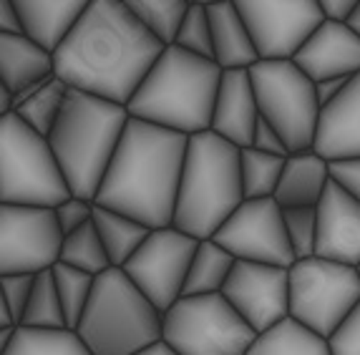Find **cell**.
I'll return each mask as SVG.
<instances>
[{
	"mask_svg": "<svg viewBox=\"0 0 360 355\" xmlns=\"http://www.w3.org/2000/svg\"><path fill=\"white\" fill-rule=\"evenodd\" d=\"M164 49L127 0H89L86 13L53 56L56 79L73 91L129 106Z\"/></svg>",
	"mask_w": 360,
	"mask_h": 355,
	"instance_id": "obj_1",
	"label": "cell"
},
{
	"mask_svg": "<svg viewBox=\"0 0 360 355\" xmlns=\"http://www.w3.org/2000/svg\"><path fill=\"white\" fill-rule=\"evenodd\" d=\"M189 136L129 119L96 207L119 212L149 229L174 224Z\"/></svg>",
	"mask_w": 360,
	"mask_h": 355,
	"instance_id": "obj_2",
	"label": "cell"
},
{
	"mask_svg": "<svg viewBox=\"0 0 360 355\" xmlns=\"http://www.w3.org/2000/svg\"><path fill=\"white\" fill-rule=\"evenodd\" d=\"M222 76L214 60L169 46L129 101V116L184 136L205 134L212 129Z\"/></svg>",
	"mask_w": 360,
	"mask_h": 355,
	"instance_id": "obj_3",
	"label": "cell"
},
{
	"mask_svg": "<svg viewBox=\"0 0 360 355\" xmlns=\"http://www.w3.org/2000/svg\"><path fill=\"white\" fill-rule=\"evenodd\" d=\"M129 119L127 106L68 89L49 144L73 197L96 205L98 189L114 162Z\"/></svg>",
	"mask_w": 360,
	"mask_h": 355,
	"instance_id": "obj_4",
	"label": "cell"
},
{
	"mask_svg": "<svg viewBox=\"0 0 360 355\" xmlns=\"http://www.w3.org/2000/svg\"><path fill=\"white\" fill-rule=\"evenodd\" d=\"M245 205L242 149L212 131L189 136L174 224L179 232L205 242Z\"/></svg>",
	"mask_w": 360,
	"mask_h": 355,
	"instance_id": "obj_5",
	"label": "cell"
},
{
	"mask_svg": "<svg viewBox=\"0 0 360 355\" xmlns=\"http://www.w3.org/2000/svg\"><path fill=\"white\" fill-rule=\"evenodd\" d=\"M76 333L91 355H134L162 340L164 315L127 272L111 267L96 277Z\"/></svg>",
	"mask_w": 360,
	"mask_h": 355,
	"instance_id": "obj_6",
	"label": "cell"
},
{
	"mask_svg": "<svg viewBox=\"0 0 360 355\" xmlns=\"http://www.w3.org/2000/svg\"><path fill=\"white\" fill-rule=\"evenodd\" d=\"M71 197L49 138L15 114L0 116V205L56 209Z\"/></svg>",
	"mask_w": 360,
	"mask_h": 355,
	"instance_id": "obj_7",
	"label": "cell"
},
{
	"mask_svg": "<svg viewBox=\"0 0 360 355\" xmlns=\"http://www.w3.org/2000/svg\"><path fill=\"white\" fill-rule=\"evenodd\" d=\"M250 79L259 116L285 138L290 154L310 151L323 114L315 84L295 60H259L250 68Z\"/></svg>",
	"mask_w": 360,
	"mask_h": 355,
	"instance_id": "obj_8",
	"label": "cell"
},
{
	"mask_svg": "<svg viewBox=\"0 0 360 355\" xmlns=\"http://www.w3.org/2000/svg\"><path fill=\"white\" fill-rule=\"evenodd\" d=\"M360 305L358 267L325 257L297 259L290 267V318L330 340Z\"/></svg>",
	"mask_w": 360,
	"mask_h": 355,
	"instance_id": "obj_9",
	"label": "cell"
},
{
	"mask_svg": "<svg viewBox=\"0 0 360 355\" xmlns=\"http://www.w3.org/2000/svg\"><path fill=\"white\" fill-rule=\"evenodd\" d=\"M162 340L179 355H245L257 333L222 295L181 297L164 313Z\"/></svg>",
	"mask_w": 360,
	"mask_h": 355,
	"instance_id": "obj_10",
	"label": "cell"
},
{
	"mask_svg": "<svg viewBox=\"0 0 360 355\" xmlns=\"http://www.w3.org/2000/svg\"><path fill=\"white\" fill-rule=\"evenodd\" d=\"M66 235L51 207L0 205V275H41L60 262Z\"/></svg>",
	"mask_w": 360,
	"mask_h": 355,
	"instance_id": "obj_11",
	"label": "cell"
},
{
	"mask_svg": "<svg viewBox=\"0 0 360 355\" xmlns=\"http://www.w3.org/2000/svg\"><path fill=\"white\" fill-rule=\"evenodd\" d=\"M197 247L199 240L184 235L176 227L151 229L146 242L121 270L164 315L184 295V283Z\"/></svg>",
	"mask_w": 360,
	"mask_h": 355,
	"instance_id": "obj_12",
	"label": "cell"
},
{
	"mask_svg": "<svg viewBox=\"0 0 360 355\" xmlns=\"http://www.w3.org/2000/svg\"><path fill=\"white\" fill-rule=\"evenodd\" d=\"M259 60H295L325 23L318 0H234Z\"/></svg>",
	"mask_w": 360,
	"mask_h": 355,
	"instance_id": "obj_13",
	"label": "cell"
},
{
	"mask_svg": "<svg viewBox=\"0 0 360 355\" xmlns=\"http://www.w3.org/2000/svg\"><path fill=\"white\" fill-rule=\"evenodd\" d=\"M237 262H257L272 267H292V247L285 229V209L275 199H245V205L214 235Z\"/></svg>",
	"mask_w": 360,
	"mask_h": 355,
	"instance_id": "obj_14",
	"label": "cell"
},
{
	"mask_svg": "<svg viewBox=\"0 0 360 355\" xmlns=\"http://www.w3.org/2000/svg\"><path fill=\"white\" fill-rule=\"evenodd\" d=\"M222 297L257 335L267 333L290 318V270L237 262L222 290Z\"/></svg>",
	"mask_w": 360,
	"mask_h": 355,
	"instance_id": "obj_15",
	"label": "cell"
},
{
	"mask_svg": "<svg viewBox=\"0 0 360 355\" xmlns=\"http://www.w3.org/2000/svg\"><path fill=\"white\" fill-rule=\"evenodd\" d=\"M318 257L360 267V202L330 179L318 207Z\"/></svg>",
	"mask_w": 360,
	"mask_h": 355,
	"instance_id": "obj_16",
	"label": "cell"
},
{
	"mask_svg": "<svg viewBox=\"0 0 360 355\" xmlns=\"http://www.w3.org/2000/svg\"><path fill=\"white\" fill-rule=\"evenodd\" d=\"M295 66L312 84L330 79H353L360 73V36L348 25L325 20L315 36L295 56Z\"/></svg>",
	"mask_w": 360,
	"mask_h": 355,
	"instance_id": "obj_17",
	"label": "cell"
},
{
	"mask_svg": "<svg viewBox=\"0 0 360 355\" xmlns=\"http://www.w3.org/2000/svg\"><path fill=\"white\" fill-rule=\"evenodd\" d=\"M312 151L330 164L360 159V73L323 109Z\"/></svg>",
	"mask_w": 360,
	"mask_h": 355,
	"instance_id": "obj_18",
	"label": "cell"
},
{
	"mask_svg": "<svg viewBox=\"0 0 360 355\" xmlns=\"http://www.w3.org/2000/svg\"><path fill=\"white\" fill-rule=\"evenodd\" d=\"M259 119L250 71H224L210 131L240 149H250Z\"/></svg>",
	"mask_w": 360,
	"mask_h": 355,
	"instance_id": "obj_19",
	"label": "cell"
},
{
	"mask_svg": "<svg viewBox=\"0 0 360 355\" xmlns=\"http://www.w3.org/2000/svg\"><path fill=\"white\" fill-rule=\"evenodd\" d=\"M23 36L56 56L89 8V0H15Z\"/></svg>",
	"mask_w": 360,
	"mask_h": 355,
	"instance_id": "obj_20",
	"label": "cell"
},
{
	"mask_svg": "<svg viewBox=\"0 0 360 355\" xmlns=\"http://www.w3.org/2000/svg\"><path fill=\"white\" fill-rule=\"evenodd\" d=\"M207 15H210L217 66L222 71H250L252 66H257V49L234 0L232 3L229 0L207 3Z\"/></svg>",
	"mask_w": 360,
	"mask_h": 355,
	"instance_id": "obj_21",
	"label": "cell"
},
{
	"mask_svg": "<svg viewBox=\"0 0 360 355\" xmlns=\"http://www.w3.org/2000/svg\"><path fill=\"white\" fill-rule=\"evenodd\" d=\"M56 79L53 53L25 36H0V84L18 96Z\"/></svg>",
	"mask_w": 360,
	"mask_h": 355,
	"instance_id": "obj_22",
	"label": "cell"
},
{
	"mask_svg": "<svg viewBox=\"0 0 360 355\" xmlns=\"http://www.w3.org/2000/svg\"><path fill=\"white\" fill-rule=\"evenodd\" d=\"M330 179V162H325L312 149L302 154H290L280 187L275 192V202L283 209L320 207Z\"/></svg>",
	"mask_w": 360,
	"mask_h": 355,
	"instance_id": "obj_23",
	"label": "cell"
},
{
	"mask_svg": "<svg viewBox=\"0 0 360 355\" xmlns=\"http://www.w3.org/2000/svg\"><path fill=\"white\" fill-rule=\"evenodd\" d=\"M237 259L219 247L214 240L199 242L197 254L192 259L189 275L184 283V295L181 297H205V295H222L224 285L232 275Z\"/></svg>",
	"mask_w": 360,
	"mask_h": 355,
	"instance_id": "obj_24",
	"label": "cell"
},
{
	"mask_svg": "<svg viewBox=\"0 0 360 355\" xmlns=\"http://www.w3.org/2000/svg\"><path fill=\"white\" fill-rule=\"evenodd\" d=\"M66 96H68V86L60 79H51L49 84H41L36 89H28L23 93H18L13 114L18 116L23 124H28L36 134L49 138L60 119Z\"/></svg>",
	"mask_w": 360,
	"mask_h": 355,
	"instance_id": "obj_25",
	"label": "cell"
},
{
	"mask_svg": "<svg viewBox=\"0 0 360 355\" xmlns=\"http://www.w3.org/2000/svg\"><path fill=\"white\" fill-rule=\"evenodd\" d=\"M94 224H96L101 242L108 252V259H111L114 267L127 265L129 259L134 257V252L151 235V229L146 224L136 222V219L127 217V214H119V212L103 209V207L94 209Z\"/></svg>",
	"mask_w": 360,
	"mask_h": 355,
	"instance_id": "obj_26",
	"label": "cell"
},
{
	"mask_svg": "<svg viewBox=\"0 0 360 355\" xmlns=\"http://www.w3.org/2000/svg\"><path fill=\"white\" fill-rule=\"evenodd\" d=\"M245 355H333L330 343L325 337L295 323L292 318L283 320L280 325L259 333L252 348Z\"/></svg>",
	"mask_w": 360,
	"mask_h": 355,
	"instance_id": "obj_27",
	"label": "cell"
},
{
	"mask_svg": "<svg viewBox=\"0 0 360 355\" xmlns=\"http://www.w3.org/2000/svg\"><path fill=\"white\" fill-rule=\"evenodd\" d=\"M0 355H91L76 330H38L18 325L13 343Z\"/></svg>",
	"mask_w": 360,
	"mask_h": 355,
	"instance_id": "obj_28",
	"label": "cell"
},
{
	"mask_svg": "<svg viewBox=\"0 0 360 355\" xmlns=\"http://www.w3.org/2000/svg\"><path fill=\"white\" fill-rule=\"evenodd\" d=\"M131 13L162 46H174L189 6L186 0H127Z\"/></svg>",
	"mask_w": 360,
	"mask_h": 355,
	"instance_id": "obj_29",
	"label": "cell"
},
{
	"mask_svg": "<svg viewBox=\"0 0 360 355\" xmlns=\"http://www.w3.org/2000/svg\"><path fill=\"white\" fill-rule=\"evenodd\" d=\"M285 157H272L257 149H242V187L245 199H275V192L283 179Z\"/></svg>",
	"mask_w": 360,
	"mask_h": 355,
	"instance_id": "obj_30",
	"label": "cell"
},
{
	"mask_svg": "<svg viewBox=\"0 0 360 355\" xmlns=\"http://www.w3.org/2000/svg\"><path fill=\"white\" fill-rule=\"evenodd\" d=\"M60 262L68 267H76L81 272H89L94 277L103 275V272H108L114 267L94 222H89L86 227H81L78 232L66 237L63 252H60Z\"/></svg>",
	"mask_w": 360,
	"mask_h": 355,
	"instance_id": "obj_31",
	"label": "cell"
},
{
	"mask_svg": "<svg viewBox=\"0 0 360 355\" xmlns=\"http://www.w3.org/2000/svg\"><path fill=\"white\" fill-rule=\"evenodd\" d=\"M23 328H38V330H60L66 325V313H63V305H60L58 288H56L53 270L41 272L36 277V288H33V295L25 307L23 320H20Z\"/></svg>",
	"mask_w": 360,
	"mask_h": 355,
	"instance_id": "obj_32",
	"label": "cell"
},
{
	"mask_svg": "<svg viewBox=\"0 0 360 355\" xmlns=\"http://www.w3.org/2000/svg\"><path fill=\"white\" fill-rule=\"evenodd\" d=\"M53 280H56V288H58V297H60V305H63V313H66L68 330H76L81 318H84L86 305H89V300H91L96 277L58 262V265L53 267Z\"/></svg>",
	"mask_w": 360,
	"mask_h": 355,
	"instance_id": "obj_33",
	"label": "cell"
},
{
	"mask_svg": "<svg viewBox=\"0 0 360 355\" xmlns=\"http://www.w3.org/2000/svg\"><path fill=\"white\" fill-rule=\"evenodd\" d=\"M174 46L199 56V58L214 60V43H212L207 3H192V6H189V13H186L184 23H181Z\"/></svg>",
	"mask_w": 360,
	"mask_h": 355,
	"instance_id": "obj_34",
	"label": "cell"
},
{
	"mask_svg": "<svg viewBox=\"0 0 360 355\" xmlns=\"http://www.w3.org/2000/svg\"><path fill=\"white\" fill-rule=\"evenodd\" d=\"M285 229L295 259H310L318 250V207L285 209Z\"/></svg>",
	"mask_w": 360,
	"mask_h": 355,
	"instance_id": "obj_35",
	"label": "cell"
},
{
	"mask_svg": "<svg viewBox=\"0 0 360 355\" xmlns=\"http://www.w3.org/2000/svg\"><path fill=\"white\" fill-rule=\"evenodd\" d=\"M36 277L38 275H0V300L8 302L18 325L36 288Z\"/></svg>",
	"mask_w": 360,
	"mask_h": 355,
	"instance_id": "obj_36",
	"label": "cell"
},
{
	"mask_svg": "<svg viewBox=\"0 0 360 355\" xmlns=\"http://www.w3.org/2000/svg\"><path fill=\"white\" fill-rule=\"evenodd\" d=\"M94 209H96L94 202H86V199H78V197L66 199L63 205L56 207V217H58L60 232L68 237V235H73V232H78L81 227H86L89 222H94Z\"/></svg>",
	"mask_w": 360,
	"mask_h": 355,
	"instance_id": "obj_37",
	"label": "cell"
},
{
	"mask_svg": "<svg viewBox=\"0 0 360 355\" xmlns=\"http://www.w3.org/2000/svg\"><path fill=\"white\" fill-rule=\"evenodd\" d=\"M328 343H330L333 355H360V305Z\"/></svg>",
	"mask_w": 360,
	"mask_h": 355,
	"instance_id": "obj_38",
	"label": "cell"
},
{
	"mask_svg": "<svg viewBox=\"0 0 360 355\" xmlns=\"http://www.w3.org/2000/svg\"><path fill=\"white\" fill-rule=\"evenodd\" d=\"M252 149L264 151V154H272V157H290V149L285 144V138L275 131V129L267 124L264 119H259L257 129H255V138H252Z\"/></svg>",
	"mask_w": 360,
	"mask_h": 355,
	"instance_id": "obj_39",
	"label": "cell"
},
{
	"mask_svg": "<svg viewBox=\"0 0 360 355\" xmlns=\"http://www.w3.org/2000/svg\"><path fill=\"white\" fill-rule=\"evenodd\" d=\"M330 174L342 189H348V192L360 202V159L330 164Z\"/></svg>",
	"mask_w": 360,
	"mask_h": 355,
	"instance_id": "obj_40",
	"label": "cell"
},
{
	"mask_svg": "<svg viewBox=\"0 0 360 355\" xmlns=\"http://www.w3.org/2000/svg\"><path fill=\"white\" fill-rule=\"evenodd\" d=\"M318 3L320 11H323V18L340 25H348L355 8H358V0H318Z\"/></svg>",
	"mask_w": 360,
	"mask_h": 355,
	"instance_id": "obj_41",
	"label": "cell"
},
{
	"mask_svg": "<svg viewBox=\"0 0 360 355\" xmlns=\"http://www.w3.org/2000/svg\"><path fill=\"white\" fill-rule=\"evenodd\" d=\"M0 36H23V20L15 8V0L0 3Z\"/></svg>",
	"mask_w": 360,
	"mask_h": 355,
	"instance_id": "obj_42",
	"label": "cell"
},
{
	"mask_svg": "<svg viewBox=\"0 0 360 355\" xmlns=\"http://www.w3.org/2000/svg\"><path fill=\"white\" fill-rule=\"evenodd\" d=\"M348 81H350V79H330V81H320V84H315V93H318L320 109H325V106H330V103L335 101L338 96H340L342 91H345Z\"/></svg>",
	"mask_w": 360,
	"mask_h": 355,
	"instance_id": "obj_43",
	"label": "cell"
},
{
	"mask_svg": "<svg viewBox=\"0 0 360 355\" xmlns=\"http://www.w3.org/2000/svg\"><path fill=\"white\" fill-rule=\"evenodd\" d=\"M134 355H179L174 348H169L164 340H159V343H154V345H149V348H144V350H139V353H134Z\"/></svg>",
	"mask_w": 360,
	"mask_h": 355,
	"instance_id": "obj_44",
	"label": "cell"
},
{
	"mask_svg": "<svg viewBox=\"0 0 360 355\" xmlns=\"http://www.w3.org/2000/svg\"><path fill=\"white\" fill-rule=\"evenodd\" d=\"M348 28L353 30L355 36H360V0H358V8H355V13H353V18L348 20Z\"/></svg>",
	"mask_w": 360,
	"mask_h": 355,
	"instance_id": "obj_45",
	"label": "cell"
},
{
	"mask_svg": "<svg viewBox=\"0 0 360 355\" xmlns=\"http://www.w3.org/2000/svg\"><path fill=\"white\" fill-rule=\"evenodd\" d=\"M358 272H360V267H358Z\"/></svg>",
	"mask_w": 360,
	"mask_h": 355,
	"instance_id": "obj_46",
	"label": "cell"
}]
</instances>
